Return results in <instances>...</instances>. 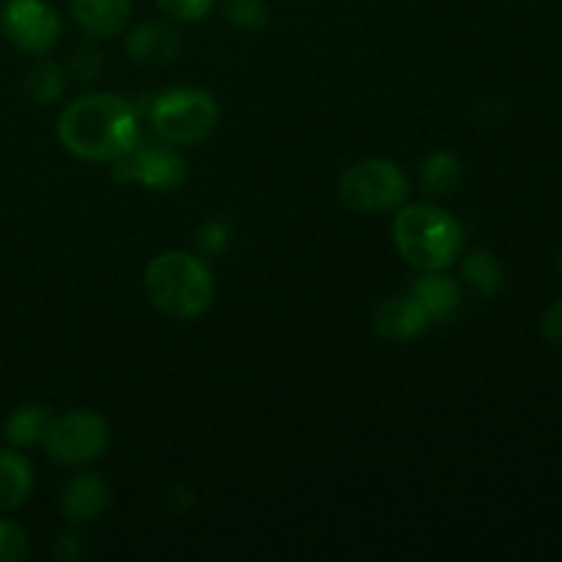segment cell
I'll return each instance as SVG.
<instances>
[{"instance_id": "6da1fadb", "label": "cell", "mask_w": 562, "mask_h": 562, "mask_svg": "<svg viewBox=\"0 0 562 562\" xmlns=\"http://www.w3.org/2000/svg\"><path fill=\"white\" fill-rule=\"evenodd\" d=\"M58 140L80 159L115 162L140 140V121L126 99L115 93H86L60 113Z\"/></svg>"}, {"instance_id": "7a4b0ae2", "label": "cell", "mask_w": 562, "mask_h": 562, "mask_svg": "<svg viewBox=\"0 0 562 562\" xmlns=\"http://www.w3.org/2000/svg\"><path fill=\"white\" fill-rule=\"evenodd\" d=\"M393 241L406 263L420 272H445L464 250V228L437 203H409L395 212Z\"/></svg>"}, {"instance_id": "3957f363", "label": "cell", "mask_w": 562, "mask_h": 562, "mask_svg": "<svg viewBox=\"0 0 562 562\" xmlns=\"http://www.w3.org/2000/svg\"><path fill=\"white\" fill-rule=\"evenodd\" d=\"M148 302L162 316L190 322L214 302V278L206 263L187 250H165L151 258L143 274Z\"/></svg>"}, {"instance_id": "277c9868", "label": "cell", "mask_w": 562, "mask_h": 562, "mask_svg": "<svg viewBox=\"0 0 562 562\" xmlns=\"http://www.w3.org/2000/svg\"><path fill=\"white\" fill-rule=\"evenodd\" d=\"M338 195L357 214H390L409 198V179L393 159H360L344 170Z\"/></svg>"}, {"instance_id": "5b68a950", "label": "cell", "mask_w": 562, "mask_h": 562, "mask_svg": "<svg viewBox=\"0 0 562 562\" xmlns=\"http://www.w3.org/2000/svg\"><path fill=\"white\" fill-rule=\"evenodd\" d=\"M148 119L159 140L192 146L212 135L220 121V108L214 97L201 88H173L154 99Z\"/></svg>"}, {"instance_id": "8992f818", "label": "cell", "mask_w": 562, "mask_h": 562, "mask_svg": "<svg viewBox=\"0 0 562 562\" xmlns=\"http://www.w3.org/2000/svg\"><path fill=\"white\" fill-rule=\"evenodd\" d=\"M113 165V179L121 184H137L154 192H170L184 184L187 159L168 140H137Z\"/></svg>"}, {"instance_id": "52a82bcc", "label": "cell", "mask_w": 562, "mask_h": 562, "mask_svg": "<svg viewBox=\"0 0 562 562\" xmlns=\"http://www.w3.org/2000/svg\"><path fill=\"white\" fill-rule=\"evenodd\" d=\"M110 445V426L102 415L91 409H71L53 417L44 437L49 459L64 467H80L97 461Z\"/></svg>"}, {"instance_id": "ba28073f", "label": "cell", "mask_w": 562, "mask_h": 562, "mask_svg": "<svg viewBox=\"0 0 562 562\" xmlns=\"http://www.w3.org/2000/svg\"><path fill=\"white\" fill-rule=\"evenodd\" d=\"M0 31L22 53L47 55L58 44L60 20L47 0H5Z\"/></svg>"}, {"instance_id": "9c48e42d", "label": "cell", "mask_w": 562, "mask_h": 562, "mask_svg": "<svg viewBox=\"0 0 562 562\" xmlns=\"http://www.w3.org/2000/svg\"><path fill=\"white\" fill-rule=\"evenodd\" d=\"M428 322L431 318H428V313L423 311V305L415 300L412 291L387 296L373 313V329H376L379 338L395 340V344L415 340L428 327Z\"/></svg>"}, {"instance_id": "30bf717a", "label": "cell", "mask_w": 562, "mask_h": 562, "mask_svg": "<svg viewBox=\"0 0 562 562\" xmlns=\"http://www.w3.org/2000/svg\"><path fill=\"white\" fill-rule=\"evenodd\" d=\"M126 53L140 66L173 64L181 53V33L168 22H143L126 33Z\"/></svg>"}, {"instance_id": "8fae6325", "label": "cell", "mask_w": 562, "mask_h": 562, "mask_svg": "<svg viewBox=\"0 0 562 562\" xmlns=\"http://www.w3.org/2000/svg\"><path fill=\"white\" fill-rule=\"evenodd\" d=\"M110 503V486L93 472H82L75 475L60 492V514L71 525H88V521L99 519Z\"/></svg>"}, {"instance_id": "7c38bea8", "label": "cell", "mask_w": 562, "mask_h": 562, "mask_svg": "<svg viewBox=\"0 0 562 562\" xmlns=\"http://www.w3.org/2000/svg\"><path fill=\"white\" fill-rule=\"evenodd\" d=\"M77 25L93 38H113L132 16V0H69Z\"/></svg>"}, {"instance_id": "4fadbf2b", "label": "cell", "mask_w": 562, "mask_h": 562, "mask_svg": "<svg viewBox=\"0 0 562 562\" xmlns=\"http://www.w3.org/2000/svg\"><path fill=\"white\" fill-rule=\"evenodd\" d=\"M409 291L434 322H448L461 307V285L445 272H423Z\"/></svg>"}, {"instance_id": "5bb4252c", "label": "cell", "mask_w": 562, "mask_h": 562, "mask_svg": "<svg viewBox=\"0 0 562 562\" xmlns=\"http://www.w3.org/2000/svg\"><path fill=\"white\" fill-rule=\"evenodd\" d=\"M33 492V467L16 450H0V510H14Z\"/></svg>"}, {"instance_id": "9a60e30c", "label": "cell", "mask_w": 562, "mask_h": 562, "mask_svg": "<svg viewBox=\"0 0 562 562\" xmlns=\"http://www.w3.org/2000/svg\"><path fill=\"white\" fill-rule=\"evenodd\" d=\"M49 423H53V415L47 412V406L22 404L16 406L9 415V420H5L3 437L9 439V445H14L16 450L36 448V445H44Z\"/></svg>"}, {"instance_id": "2e32d148", "label": "cell", "mask_w": 562, "mask_h": 562, "mask_svg": "<svg viewBox=\"0 0 562 562\" xmlns=\"http://www.w3.org/2000/svg\"><path fill=\"white\" fill-rule=\"evenodd\" d=\"M461 278H464V283L470 285L477 296H483V300L497 296L505 283V272L499 258L494 256L492 250H483V247L481 250H472L470 256L464 258V263H461Z\"/></svg>"}, {"instance_id": "e0dca14e", "label": "cell", "mask_w": 562, "mask_h": 562, "mask_svg": "<svg viewBox=\"0 0 562 562\" xmlns=\"http://www.w3.org/2000/svg\"><path fill=\"white\" fill-rule=\"evenodd\" d=\"M461 176H464V168H461V159L450 151H431L420 162V187L426 195L442 198L450 195L456 187L461 184Z\"/></svg>"}, {"instance_id": "ac0fdd59", "label": "cell", "mask_w": 562, "mask_h": 562, "mask_svg": "<svg viewBox=\"0 0 562 562\" xmlns=\"http://www.w3.org/2000/svg\"><path fill=\"white\" fill-rule=\"evenodd\" d=\"M25 91L36 102L53 104L64 93V71H60V66L53 64V60H38V64H33L25 77Z\"/></svg>"}, {"instance_id": "d6986e66", "label": "cell", "mask_w": 562, "mask_h": 562, "mask_svg": "<svg viewBox=\"0 0 562 562\" xmlns=\"http://www.w3.org/2000/svg\"><path fill=\"white\" fill-rule=\"evenodd\" d=\"M223 16L236 31H261L269 20L263 0H225Z\"/></svg>"}, {"instance_id": "ffe728a7", "label": "cell", "mask_w": 562, "mask_h": 562, "mask_svg": "<svg viewBox=\"0 0 562 562\" xmlns=\"http://www.w3.org/2000/svg\"><path fill=\"white\" fill-rule=\"evenodd\" d=\"M217 0H157L159 9L173 22H201L212 14Z\"/></svg>"}, {"instance_id": "44dd1931", "label": "cell", "mask_w": 562, "mask_h": 562, "mask_svg": "<svg viewBox=\"0 0 562 562\" xmlns=\"http://www.w3.org/2000/svg\"><path fill=\"white\" fill-rule=\"evenodd\" d=\"M27 558V536L11 521L0 519V562H22Z\"/></svg>"}, {"instance_id": "7402d4cb", "label": "cell", "mask_w": 562, "mask_h": 562, "mask_svg": "<svg viewBox=\"0 0 562 562\" xmlns=\"http://www.w3.org/2000/svg\"><path fill=\"white\" fill-rule=\"evenodd\" d=\"M102 53L93 47H80L75 53V58H71V69H75V75L82 77V80H93V77L102 71Z\"/></svg>"}, {"instance_id": "603a6c76", "label": "cell", "mask_w": 562, "mask_h": 562, "mask_svg": "<svg viewBox=\"0 0 562 562\" xmlns=\"http://www.w3.org/2000/svg\"><path fill=\"white\" fill-rule=\"evenodd\" d=\"M228 228H225L223 223H209L203 225L201 231V247L206 252H212V256H220V252L225 250V245H228Z\"/></svg>"}, {"instance_id": "cb8c5ba5", "label": "cell", "mask_w": 562, "mask_h": 562, "mask_svg": "<svg viewBox=\"0 0 562 562\" xmlns=\"http://www.w3.org/2000/svg\"><path fill=\"white\" fill-rule=\"evenodd\" d=\"M541 329H543V338H547L549 344L562 346V300L554 302V305H549V311L543 313Z\"/></svg>"}, {"instance_id": "d4e9b609", "label": "cell", "mask_w": 562, "mask_h": 562, "mask_svg": "<svg viewBox=\"0 0 562 562\" xmlns=\"http://www.w3.org/2000/svg\"><path fill=\"white\" fill-rule=\"evenodd\" d=\"M75 543H77V536H60L58 543H55V554H58L60 560H75L77 552H71Z\"/></svg>"}, {"instance_id": "484cf974", "label": "cell", "mask_w": 562, "mask_h": 562, "mask_svg": "<svg viewBox=\"0 0 562 562\" xmlns=\"http://www.w3.org/2000/svg\"><path fill=\"white\" fill-rule=\"evenodd\" d=\"M558 267H560V274H562V250H560V256H558Z\"/></svg>"}]
</instances>
